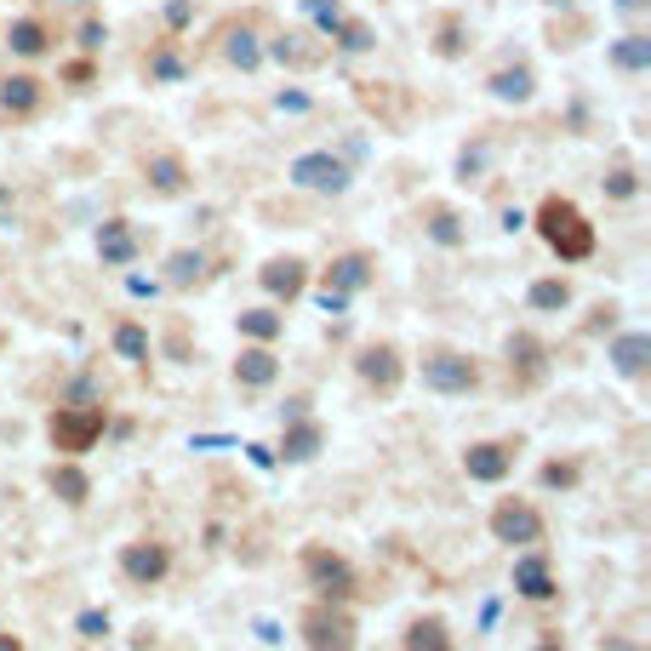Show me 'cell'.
Masks as SVG:
<instances>
[{"label": "cell", "instance_id": "cell-1", "mask_svg": "<svg viewBox=\"0 0 651 651\" xmlns=\"http://www.w3.org/2000/svg\"><path fill=\"white\" fill-rule=\"evenodd\" d=\"M537 235L548 240V252H555L560 263H583L594 258V223L571 206L566 194H548L537 206Z\"/></svg>", "mask_w": 651, "mask_h": 651}, {"label": "cell", "instance_id": "cell-2", "mask_svg": "<svg viewBox=\"0 0 651 651\" xmlns=\"http://www.w3.org/2000/svg\"><path fill=\"white\" fill-rule=\"evenodd\" d=\"M297 629H304L309 651H355L360 646V629H355V617L343 612V600H320V606H309Z\"/></svg>", "mask_w": 651, "mask_h": 651}, {"label": "cell", "instance_id": "cell-3", "mask_svg": "<svg viewBox=\"0 0 651 651\" xmlns=\"http://www.w3.org/2000/svg\"><path fill=\"white\" fill-rule=\"evenodd\" d=\"M46 435H52V446L63 458H81L104 440V406H58L46 417Z\"/></svg>", "mask_w": 651, "mask_h": 651}, {"label": "cell", "instance_id": "cell-4", "mask_svg": "<svg viewBox=\"0 0 651 651\" xmlns=\"http://www.w3.org/2000/svg\"><path fill=\"white\" fill-rule=\"evenodd\" d=\"M360 286H371V258H366V252H348V258H338L332 269H326L320 309H326V315H338V309L348 304V292H360Z\"/></svg>", "mask_w": 651, "mask_h": 651}, {"label": "cell", "instance_id": "cell-5", "mask_svg": "<svg viewBox=\"0 0 651 651\" xmlns=\"http://www.w3.org/2000/svg\"><path fill=\"white\" fill-rule=\"evenodd\" d=\"M304 571H309V583L326 594V600H348L355 594V566H348L343 555H332V548H304Z\"/></svg>", "mask_w": 651, "mask_h": 651}, {"label": "cell", "instance_id": "cell-6", "mask_svg": "<svg viewBox=\"0 0 651 651\" xmlns=\"http://www.w3.org/2000/svg\"><path fill=\"white\" fill-rule=\"evenodd\" d=\"M492 537L497 543H543V514L532 504H520V497H504L492 509Z\"/></svg>", "mask_w": 651, "mask_h": 651}, {"label": "cell", "instance_id": "cell-7", "mask_svg": "<svg viewBox=\"0 0 651 651\" xmlns=\"http://www.w3.org/2000/svg\"><path fill=\"white\" fill-rule=\"evenodd\" d=\"M423 383L440 389V394H469V389H481V366H474L469 355H435V360H423Z\"/></svg>", "mask_w": 651, "mask_h": 651}, {"label": "cell", "instance_id": "cell-8", "mask_svg": "<svg viewBox=\"0 0 651 651\" xmlns=\"http://www.w3.org/2000/svg\"><path fill=\"white\" fill-rule=\"evenodd\" d=\"M355 371H360V378L378 389V394H394L400 378H406V366H400V348H394V343H366L360 360H355Z\"/></svg>", "mask_w": 651, "mask_h": 651}, {"label": "cell", "instance_id": "cell-9", "mask_svg": "<svg viewBox=\"0 0 651 651\" xmlns=\"http://www.w3.org/2000/svg\"><path fill=\"white\" fill-rule=\"evenodd\" d=\"M120 571H127L132 583L155 589L166 571H171V548L166 543H127V548H120Z\"/></svg>", "mask_w": 651, "mask_h": 651}, {"label": "cell", "instance_id": "cell-10", "mask_svg": "<svg viewBox=\"0 0 651 651\" xmlns=\"http://www.w3.org/2000/svg\"><path fill=\"white\" fill-rule=\"evenodd\" d=\"M463 469H469V481H481V486H497V481H509V469H514V452L504 440H474L469 452H463Z\"/></svg>", "mask_w": 651, "mask_h": 651}, {"label": "cell", "instance_id": "cell-11", "mask_svg": "<svg viewBox=\"0 0 651 651\" xmlns=\"http://www.w3.org/2000/svg\"><path fill=\"white\" fill-rule=\"evenodd\" d=\"M292 184H304V189H315V194H343V189H348V171H343V161H332V155H297V161H292Z\"/></svg>", "mask_w": 651, "mask_h": 651}, {"label": "cell", "instance_id": "cell-12", "mask_svg": "<svg viewBox=\"0 0 651 651\" xmlns=\"http://www.w3.org/2000/svg\"><path fill=\"white\" fill-rule=\"evenodd\" d=\"M543 371H548V348L532 332H514L509 338V378L520 389H532V383H543Z\"/></svg>", "mask_w": 651, "mask_h": 651}, {"label": "cell", "instance_id": "cell-13", "mask_svg": "<svg viewBox=\"0 0 651 651\" xmlns=\"http://www.w3.org/2000/svg\"><path fill=\"white\" fill-rule=\"evenodd\" d=\"M258 281H263L274 297H286V304H292V297H304V286H309V263H304V258H269Z\"/></svg>", "mask_w": 651, "mask_h": 651}, {"label": "cell", "instance_id": "cell-14", "mask_svg": "<svg viewBox=\"0 0 651 651\" xmlns=\"http://www.w3.org/2000/svg\"><path fill=\"white\" fill-rule=\"evenodd\" d=\"M274 371H281L274 348H269V343H252V348H240V360H235V383H240V389H269Z\"/></svg>", "mask_w": 651, "mask_h": 651}, {"label": "cell", "instance_id": "cell-15", "mask_svg": "<svg viewBox=\"0 0 651 651\" xmlns=\"http://www.w3.org/2000/svg\"><path fill=\"white\" fill-rule=\"evenodd\" d=\"M514 589H520L525 600H555V594H560V583H555V566H548L543 555H525V560H514Z\"/></svg>", "mask_w": 651, "mask_h": 651}, {"label": "cell", "instance_id": "cell-16", "mask_svg": "<svg viewBox=\"0 0 651 651\" xmlns=\"http://www.w3.org/2000/svg\"><path fill=\"white\" fill-rule=\"evenodd\" d=\"M320 446H326V429H320V423L292 417V429H286V440H281V458H286V463H309Z\"/></svg>", "mask_w": 651, "mask_h": 651}, {"label": "cell", "instance_id": "cell-17", "mask_svg": "<svg viewBox=\"0 0 651 651\" xmlns=\"http://www.w3.org/2000/svg\"><path fill=\"white\" fill-rule=\"evenodd\" d=\"M35 109H40V81H35V74H12V81L0 86V115L23 120V115H35Z\"/></svg>", "mask_w": 651, "mask_h": 651}, {"label": "cell", "instance_id": "cell-18", "mask_svg": "<svg viewBox=\"0 0 651 651\" xmlns=\"http://www.w3.org/2000/svg\"><path fill=\"white\" fill-rule=\"evenodd\" d=\"M97 258L104 263H132L138 258V235H132V223H120V217H109L104 223V235H97Z\"/></svg>", "mask_w": 651, "mask_h": 651}, {"label": "cell", "instance_id": "cell-19", "mask_svg": "<svg viewBox=\"0 0 651 651\" xmlns=\"http://www.w3.org/2000/svg\"><path fill=\"white\" fill-rule=\"evenodd\" d=\"M406 651H452V629H446V617H412L406 623Z\"/></svg>", "mask_w": 651, "mask_h": 651}, {"label": "cell", "instance_id": "cell-20", "mask_svg": "<svg viewBox=\"0 0 651 651\" xmlns=\"http://www.w3.org/2000/svg\"><path fill=\"white\" fill-rule=\"evenodd\" d=\"M46 486H52L69 509H81L86 497H92V481H86V474L74 469V463H52V474H46Z\"/></svg>", "mask_w": 651, "mask_h": 651}, {"label": "cell", "instance_id": "cell-21", "mask_svg": "<svg viewBox=\"0 0 651 651\" xmlns=\"http://www.w3.org/2000/svg\"><path fill=\"white\" fill-rule=\"evenodd\" d=\"M612 360H617V371H623V378H640V371H646V360H651V338H646V332L617 338V343H612Z\"/></svg>", "mask_w": 651, "mask_h": 651}, {"label": "cell", "instance_id": "cell-22", "mask_svg": "<svg viewBox=\"0 0 651 651\" xmlns=\"http://www.w3.org/2000/svg\"><path fill=\"white\" fill-rule=\"evenodd\" d=\"M149 189H155V194H184L189 189L184 161L178 155H155V161H149Z\"/></svg>", "mask_w": 651, "mask_h": 651}, {"label": "cell", "instance_id": "cell-23", "mask_svg": "<svg viewBox=\"0 0 651 651\" xmlns=\"http://www.w3.org/2000/svg\"><path fill=\"white\" fill-rule=\"evenodd\" d=\"M46 40H52V35H46V23H40V17H17V23H12V35H7V46H12L17 58H40V52H46Z\"/></svg>", "mask_w": 651, "mask_h": 651}, {"label": "cell", "instance_id": "cell-24", "mask_svg": "<svg viewBox=\"0 0 651 651\" xmlns=\"http://www.w3.org/2000/svg\"><path fill=\"white\" fill-rule=\"evenodd\" d=\"M612 63H617V69H629V74L651 69V35H623V40L612 46Z\"/></svg>", "mask_w": 651, "mask_h": 651}, {"label": "cell", "instance_id": "cell-25", "mask_svg": "<svg viewBox=\"0 0 651 651\" xmlns=\"http://www.w3.org/2000/svg\"><path fill=\"white\" fill-rule=\"evenodd\" d=\"M492 92L504 97V104H525V97H532V69H497Z\"/></svg>", "mask_w": 651, "mask_h": 651}, {"label": "cell", "instance_id": "cell-26", "mask_svg": "<svg viewBox=\"0 0 651 651\" xmlns=\"http://www.w3.org/2000/svg\"><path fill=\"white\" fill-rule=\"evenodd\" d=\"M571 304V281H560V274H548V281H532V309H566Z\"/></svg>", "mask_w": 651, "mask_h": 651}, {"label": "cell", "instance_id": "cell-27", "mask_svg": "<svg viewBox=\"0 0 651 651\" xmlns=\"http://www.w3.org/2000/svg\"><path fill=\"white\" fill-rule=\"evenodd\" d=\"M281 326H286V320L274 315V309H246V315H240V332L252 338V343H274V338H281Z\"/></svg>", "mask_w": 651, "mask_h": 651}, {"label": "cell", "instance_id": "cell-28", "mask_svg": "<svg viewBox=\"0 0 651 651\" xmlns=\"http://www.w3.org/2000/svg\"><path fill=\"white\" fill-rule=\"evenodd\" d=\"M326 29H332L338 35V46H343V52H366V46H371V29H366V23H355V17H338V12H326Z\"/></svg>", "mask_w": 651, "mask_h": 651}, {"label": "cell", "instance_id": "cell-29", "mask_svg": "<svg viewBox=\"0 0 651 651\" xmlns=\"http://www.w3.org/2000/svg\"><path fill=\"white\" fill-rule=\"evenodd\" d=\"M115 348H120L127 360H149V332H143L138 320H120V326H115Z\"/></svg>", "mask_w": 651, "mask_h": 651}, {"label": "cell", "instance_id": "cell-30", "mask_svg": "<svg viewBox=\"0 0 651 651\" xmlns=\"http://www.w3.org/2000/svg\"><path fill=\"white\" fill-rule=\"evenodd\" d=\"M223 52H229V63H235V69H258V63H263V52H258V40H252V29H240V35H229V46H223Z\"/></svg>", "mask_w": 651, "mask_h": 651}, {"label": "cell", "instance_id": "cell-31", "mask_svg": "<svg viewBox=\"0 0 651 651\" xmlns=\"http://www.w3.org/2000/svg\"><path fill=\"white\" fill-rule=\"evenodd\" d=\"M429 235H435L440 246H458V240H463L458 212H452V206H429Z\"/></svg>", "mask_w": 651, "mask_h": 651}, {"label": "cell", "instance_id": "cell-32", "mask_svg": "<svg viewBox=\"0 0 651 651\" xmlns=\"http://www.w3.org/2000/svg\"><path fill=\"white\" fill-rule=\"evenodd\" d=\"M166 269H171V286H189L194 274L206 269V258H200V252H171V263H166Z\"/></svg>", "mask_w": 651, "mask_h": 651}, {"label": "cell", "instance_id": "cell-33", "mask_svg": "<svg viewBox=\"0 0 651 651\" xmlns=\"http://www.w3.org/2000/svg\"><path fill=\"white\" fill-rule=\"evenodd\" d=\"M178 74H184V58L171 52V46H161V52L149 58V81H178Z\"/></svg>", "mask_w": 651, "mask_h": 651}, {"label": "cell", "instance_id": "cell-34", "mask_svg": "<svg viewBox=\"0 0 651 651\" xmlns=\"http://www.w3.org/2000/svg\"><path fill=\"white\" fill-rule=\"evenodd\" d=\"M635 189H640V184H635V171H629V166H612V178H606V194H612V200H629Z\"/></svg>", "mask_w": 651, "mask_h": 651}, {"label": "cell", "instance_id": "cell-35", "mask_svg": "<svg viewBox=\"0 0 651 651\" xmlns=\"http://www.w3.org/2000/svg\"><path fill=\"white\" fill-rule=\"evenodd\" d=\"M543 486H578V463H548L543 469Z\"/></svg>", "mask_w": 651, "mask_h": 651}, {"label": "cell", "instance_id": "cell-36", "mask_svg": "<svg viewBox=\"0 0 651 651\" xmlns=\"http://www.w3.org/2000/svg\"><path fill=\"white\" fill-rule=\"evenodd\" d=\"M81 635H109V617L104 612H86L81 617Z\"/></svg>", "mask_w": 651, "mask_h": 651}, {"label": "cell", "instance_id": "cell-37", "mask_svg": "<svg viewBox=\"0 0 651 651\" xmlns=\"http://www.w3.org/2000/svg\"><path fill=\"white\" fill-rule=\"evenodd\" d=\"M0 651H23V640L17 635H0Z\"/></svg>", "mask_w": 651, "mask_h": 651}, {"label": "cell", "instance_id": "cell-38", "mask_svg": "<svg viewBox=\"0 0 651 651\" xmlns=\"http://www.w3.org/2000/svg\"><path fill=\"white\" fill-rule=\"evenodd\" d=\"M623 7H646V0H623Z\"/></svg>", "mask_w": 651, "mask_h": 651}, {"label": "cell", "instance_id": "cell-39", "mask_svg": "<svg viewBox=\"0 0 651 651\" xmlns=\"http://www.w3.org/2000/svg\"><path fill=\"white\" fill-rule=\"evenodd\" d=\"M543 651H560V646H555V640H548V646H543Z\"/></svg>", "mask_w": 651, "mask_h": 651}, {"label": "cell", "instance_id": "cell-40", "mask_svg": "<svg viewBox=\"0 0 651 651\" xmlns=\"http://www.w3.org/2000/svg\"><path fill=\"white\" fill-rule=\"evenodd\" d=\"M0 348H7V332H0Z\"/></svg>", "mask_w": 651, "mask_h": 651}]
</instances>
